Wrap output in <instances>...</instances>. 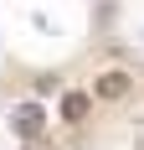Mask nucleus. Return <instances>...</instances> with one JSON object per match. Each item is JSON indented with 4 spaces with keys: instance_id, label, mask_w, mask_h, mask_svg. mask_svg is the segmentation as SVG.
I'll return each mask as SVG.
<instances>
[{
    "instance_id": "3",
    "label": "nucleus",
    "mask_w": 144,
    "mask_h": 150,
    "mask_svg": "<svg viewBox=\"0 0 144 150\" xmlns=\"http://www.w3.org/2000/svg\"><path fill=\"white\" fill-rule=\"evenodd\" d=\"M82 114H87V93H67V98H62V119H67V124H77Z\"/></svg>"
},
{
    "instance_id": "1",
    "label": "nucleus",
    "mask_w": 144,
    "mask_h": 150,
    "mask_svg": "<svg viewBox=\"0 0 144 150\" xmlns=\"http://www.w3.org/2000/svg\"><path fill=\"white\" fill-rule=\"evenodd\" d=\"M10 124H15V135H41L46 114H41V104H36V98H26V104L10 114Z\"/></svg>"
},
{
    "instance_id": "2",
    "label": "nucleus",
    "mask_w": 144,
    "mask_h": 150,
    "mask_svg": "<svg viewBox=\"0 0 144 150\" xmlns=\"http://www.w3.org/2000/svg\"><path fill=\"white\" fill-rule=\"evenodd\" d=\"M129 88H134V78H129V73H103L93 93H98V98H129Z\"/></svg>"
}]
</instances>
